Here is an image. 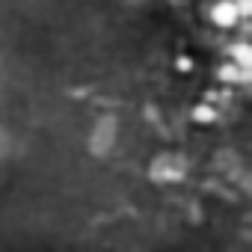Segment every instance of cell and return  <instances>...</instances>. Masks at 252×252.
<instances>
[{"mask_svg": "<svg viewBox=\"0 0 252 252\" xmlns=\"http://www.w3.org/2000/svg\"><path fill=\"white\" fill-rule=\"evenodd\" d=\"M237 6L231 3V0H222V3H217L214 6V12H211V18H214V24H220V27H231L234 21H237Z\"/></svg>", "mask_w": 252, "mask_h": 252, "instance_id": "obj_1", "label": "cell"}]
</instances>
